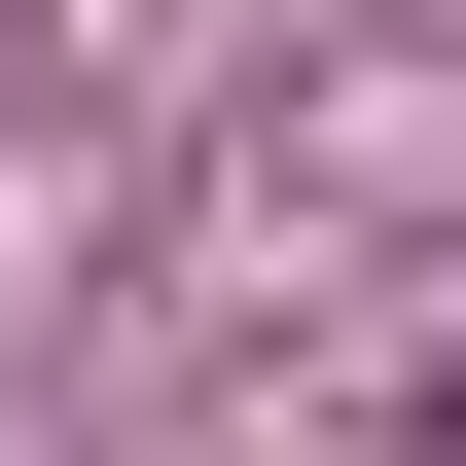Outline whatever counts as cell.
Here are the masks:
<instances>
[{"instance_id": "obj_1", "label": "cell", "mask_w": 466, "mask_h": 466, "mask_svg": "<svg viewBox=\"0 0 466 466\" xmlns=\"http://www.w3.org/2000/svg\"><path fill=\"white\" fill-rule=\"evenodd\" d=\"M431 466H466V359H431Z\"/></svg>"}]
</instances>
